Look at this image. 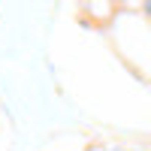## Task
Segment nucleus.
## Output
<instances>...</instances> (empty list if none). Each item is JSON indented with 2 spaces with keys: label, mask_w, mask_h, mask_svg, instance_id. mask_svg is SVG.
I'll list each match as a JSON object with an SVG mask.
<instances>
[{
  "label": "nucleus",
  "mask_w": 151,
  "mask_h": 151,
  "mask_svg": "<svg viewBox=\"0 0 151 151\" xmlns=\"http://www.w3.org/2000/svg\"><path fill=\"white\" fill-rule=\"evenodd\" d=\"M142 15L151 21V0H142Z\"/></svg>",
  "instance_id": "nucleus-1"
}]
</instances>
